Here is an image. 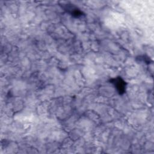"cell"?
Wrapping results in <instances>:
<instances>
[{
  "label": "cell",
  "instance_id": "cell-1",
  "mask_svg": "<svg viewBox=\"0 0 154 154\" xmlns=\"http://www.w3.org/2000/svg\"><path fill=\"white\" fill-rule=\"evenodd\" d=\"M109 82L113 85L117 90V92L120 95H122L126 92L127 83L121 76H119L113 78H111L109 80Z\"/></svg>",
  "mask_w": 154,
  "mask_h": 154
},
{
  "label": "cell",
  "instance_id": "cell-2",
  "mask_svg": "<svg viewBox=\"0 0 154 154\" xmlns=\"http://www.w3.org/2000/svg\"><path fill=\"white\" fill-rule=\"evenodd\" d=\"M63 8L66 11H67V13H69L74 17L78 18L84 15V13L73 4H63Z\"/></svg>",
  "mask_w": 154,
  "mask_h": 154
},
{
  "label": "cell",
  "instance_id": "cell-3",
  "mask_svg": "<svg viewBox=\"0 0 154 154\" xmlns=\"http://www.w3.org/2000/svg\"><path fill=\"white\" fill-rule=\"evenodd\" d=\"M137 59H139L141 61H143V62H144L146 64H150L152 61V60L150 58V57H149L148 56L146 55H141V56H139L138 58H137Z\"/></svg>",
  "mask_w": 154,
  "mask_h": 154
}]
</instances>
